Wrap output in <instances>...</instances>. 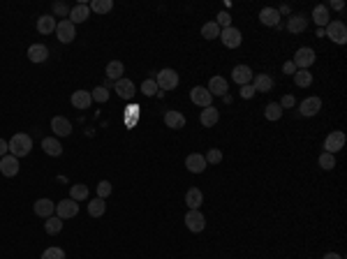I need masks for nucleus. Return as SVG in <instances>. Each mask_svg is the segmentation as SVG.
<instances>
[{
    "label": "nucleus",
    "instance_id": "50",
    "mask_svg": "<svg viewBox=\"0 0 347 259\" xmlns=\"http://www.w3.org/2000/svg\"><path fill=\"white\" fill-rule=\"evenodd\" d=\"M7 153H10V146H7L5 139H0V158H5Z\"/></svg>",
    "mask_w": 347,
    "mask_h": 259
},
{
    "label": "nucleus",
    "instance_id": "9",
    "mask_svg": "<svg viewBox=\"0 0 347 259\" xmlns=\"http://www.w3.org/2000/svg\"><path fill=\"white\" fill-rule=\"evenodd\" d=\"M190 100L195 102L197 107H201V109H206V107H211L213 95L208 93V88H204V86H195V88L190 90Z\"/></svg>",
    "mask_w": 347,
    "mask_h": 259
},
{
    "label": "nucleus",
    "instance_id": "52",
    "mask_svg": "<svg viewBox=\"0 0 347 259\" xmlns=\"http://www.w3.org/2000/svg\"><path fill=\"white\" fill-rule=\"evenodd\" d=\"M324 259H342V254H338V252H327V254H324Z\"/></svg>",
    "mask_w": 347,
    "mask_h": 259
},
{
    "label": "nucleus",
    "instance_id": "45",
    "mask_svg": "<svg viewBox=\"0 0 347 259\" xmlns=\"http://www.w3.org/2000/svg\"><path fill=\"white\" fill-rule=\"evenodd\" d=\"M109 194H111V183L109 180H100V183H97V197H100V199H106Z\"/></svg>",
    "mask_w": 347,
    "mask_h": 259
},
{
    "label": "nucleus",
    "instance_id": "46",
    "mask_svg": "<svg viewBox=\"0 0 347 259\" xmlns=\"http://www.w3.org/2000/svg\"><path fill=\"white\" fill-rule=\"evenodd\" d=\"M54 12H56L58 16H63V19H65V16H70V7H67L65 3H56V5H54Z\"/></svg>",
    "mask_w": 347,
    "mask_h": 259
},
{
    "label": "nucleus",
    "instance_id": "26",
    "mask_svg": "<svg viewBox=\"0 0 347 259\" xmlns=\"http://www.w3.org/2000/svg\"><path fill=\"white\" fill-rule=\"evenodd\" d=\"M46 58H49V49L44 44H33L28 49V60L31 63H44Z\"/></svg>",
    "mask_w": 347,
    "mask_h": 259
},
{
    "label": "nucleus",
    "instance_id": "15",
    "mask_svg": "<svg viewBox=\"0 0 347 259\" xmlns=\"http://www.w3.org/2000/svg\"><path fill=\"white\" fill-rule=\"evenodd\" d=\"M70 102H72V107H74V109L86 111L88 107L93 105V97H91V93H88V90H76V93H72Z\"/></svg>",
    "mask_w": 347,
    "mask_h": 259
},
{
    "label": "nucleus",
    "instance_id": "10",
    "mask_svg": "<svg viewBox=\"0 0 347 259\" xmlns=\"http://www.w3.org/2000/svg\"><path fill=\"white\" fill-rule=\"evenodd\" d=\"M76 213H79V204H76L74 199H63L56 204V215L61 220H70V218H74Z\"/></svg>",
    "mask_w": 347,
    "mask_h": 259
},
{
    "label": "nucleus",
    "instance_id": "8",
    "mask_svg": "<svg viewBox=\"0 0 347 259\" xmlns=\"http://www.w3.org/2000/svg\"><path fill=\"white\" fill-rule=\"evenodd\" d=\"M345 148V132H331V135L324 139V153H331V155H336L338 150H342Z\"/></svg>",
    "mask_w": 347,
    "mask_h": 259
},
{
    "label": "nucleus",
    "instance_id": "6",
    "mask_svg": "<svg viewBox=\"0 0 347 259\" xmlns=\"http://www.w3.org/2000/svg\"><path fill=\"white\" fill-rule=\"evenodd\" d=\"M220 40H222V44H225L227 49H236V46H241L243 35H241V30H238V28L229 25V28L220 30Z\"/></svg>",
    "mask_w": 347,
    "mask_h": 259
},
{
    "label": "nucleus",
    "instance_id": "30",
    "mask_svg": "<svg viewBox=\"0 0 347 259\" xmlns=\"http://www.w3.org/2000/svg\"><path fill=\"white\" fill-rule=\"evenodd\" d=\"M208 93L211 95H225L227 93V81L222 79V76H211V81H208Z\"/></svg>",
    "mask_w": 347,
    "mask_h": 259
},
{
    "label": "nucleus",
    "instance_id": "21",
    "mask_svg": "<svg viewBox=\"0 0 347 259\" xmlns=\"http://www.w3.org/2000/svg\"><path fill=\"white\" fill-rule=\"evenodd\" d=\"M218 120H220V111H218L213 105L206 107V109H204V111L199 114V123L204 125V127H213V125H216Z\"/></svg>",
    "mask_w": 347,
    "mask_h": 259
},
{
    "label": "nucleus",
    "instance_id": "12",
    "mask_svg": "<svg viewBox=\"0 0 347 259\" xmlns=\"http://www.w3.org/2000/svg\"><path fill=\"white\" fill-rule=\"evenodd\" d=\"M185 167H188V171L190 174H204V169H206V158L201 153H190L185 158Z\"/></svg>",
    "mask_w": 347,
    "mask_h": 259
},
{
    "label": "nucleus",
    "instance_id": "3",
    "mask_svg": "<svg viewBox=\"0 0 347 259\" xmlns=\"http://www.w3.org/2000/svg\"><path fill=\"white\" fill-rule=\"evenodd\" d=\"M155 84L160 90H174L178 86V74L176 70H171V67H165V70L157 72L155 76Z\"/></svg>",
    "mask_w": 347,
    "mask_h": 259
},
{
    "label": "nucleus",
    "instance_id": "17",
    "mask_svg": "<svg viewBox=\"0 0 347 259\" xmlns=\"http://www.w3.org/2000/svg\"><path fill=\"white\" fill-rule=\"evenodd\" d=\"M114 90H116L118 95H121L123 100H132V97H135V84H132L130 79H125V76L116 81V84H114Z\"/></svg>",
    "mask_w": 347,
    "mask_h": 259
},
{
    "label": "nucleus",
    "instance_id": "41",
    "mask_svg": "<svg viewBox=\"0 0 347 259\" xmlns=\"http://www.w3.org/2000/svg\"><path fill=\"white\" fill-rule=\"evenodd\" d=\"M42 259H65V250L63 248H46L42 252Z\"/></svg>",
    "mask_w": 347,
    "mask_h": 259
},
{
    "label": "nucleus",
    "instance_id": "5",
    "mask_svg": "<svg viewBox=\"0 0 347 259\" xmlns=\"http://www.w3.org/2000/svg\"><path fill=\"white\" fill-rule=\"evenodd\" d=\"M315 51L310 49V46H301V49H297V54H294V60L292 63L297 65V70H308L312 63H315Z\"/></svg>",
    "mask_w": 347,
    "mask_h": 259
},
{
    "label": "nucleus",
    "instance_id": "48",
    "mask_svg": "<svg viewBox=\"0 0 347 259\" xmlns=\"http://www.w3.org/2000/svg\"><path fill=\"white\" fill-rule=\"evenodd\" d=\"M252 95H255V88H252L250 84H248V86H241V97H243V100H250Z\"/></svg>",
    "mask_w": 347,
    "mask_h": 259
},
{
    "label": "nucleus",
    "instance_id": "27",
    "mask_svg": "<svg viewBox=\"0 0 347 259\" xmlns=\"http://www.w3.org/2000/svg\"><path fill=\"white\" fill-rule=\"evenodd\" d=\"M37 33H42V35H51V33H56V19L51 14H44L37 19Z\"/></svg>",
    "mask_w": 347,
    "mask_h": 259
},
{
    "label": "nucleus",
    "instance_id": "51",
    "mask_svg": "<svg viewBox=\"0 0 347 259\" xmlns=\"http://www.w3.org/2000/svg\"><path fill=\"white\" fill-rule=\"evenodd\" d=\"M331 7H333L336 12H340L342 7H345V3H342V0H331Z\"/></svg>",
    "mask_w": 347,
    "mask_h": 259
},
{
    "label": "nucleus",
    "instance_id": "13",
    "mask_svg": "<svg viewBox=\"0 0 347 259\" xmlns=\"http://www.w3.org/2000/svg\"><path fill=\"white\" fill-rule=\"evenodd\" d=\"M0 174L12 178V176L19 174V158L14 155H5V158H0Z\"/></svg>",
    "mask_w": 347,
    "mask_h": 259
},
{
    "label": "nucleus",
    "instance_id": "19",
    "mask_svg": "<svg viewBox=\"0 0 347 259\" xmlns=\"http://www.w3.org/2000/svg\"><path fill=\"white\" fill-rule=\"evenodd\" d=\"M185 204L190 211H199V206L204 204V192L199 188H190L185 192Z\"/></svg>",
    "mask_w": 347,
    "mask_h": 259
},
{
    "label": "nucleus",
    "instance_id": "32",
    "mask_svg": "<svg viewBox=\"0 0 347 259\" xmlns=\"http://www.w3.org/2000/svg\"><path fill=\"white\" fill-rule=\"evenodd\" d=\"M88 10L95 12V14H106V12L114 10V0H93Z\"/></svg>",
    "mask_w": 347,
    "mask_h": 259
},
{
    "label": "nucleus",
    "instance_id": "37",
    "mask_svg": "<svg viewBox=\"0 0 347 259\" xmlns=\"http://www.w3.org/2000/svg\"><path fill=\"white\" fill-rule=\"evenodd\" d=\"M294 84H297L299 88H308V86L312 84L310 70H297V72H294Z\"/></svg>",
    "mask_w": 347,
    "mask_h": 259
},
{
    "label": "nucleus",
    "instance_id": "49",
    "mask_svg": "<svg viewBox=\"0 0 347 259\" xmlns=\"http://www.w3.org/2000/svg\"><path fill=\"white\" fill-rule=\"evenodd\" d=\"M282 72H285V74H292V76H294V72H297V65H294L292 60H287V63L282 65Z\"/></svg>",
    "mask_w": 347,
    "mask_h": 259
},
{
    "label": "nucleus",
    "instance_id": "39",
    "mask_svg": "<svg viewBox=\"0 0 347 259\" xmlns=\"http://www.w3.org/2000/svg\"><path fill=\"white\" fill-rule=\"evenodd\" d=\"M319 167H322V169H327V171H331L333 167H336V155L322 153V155H319Z\"/></svg>",
    "mask_w": 347,
    "mask_h": 259
},
{
    "label": "nucleus",
    "instance_id": "11",
    "mask_svg": "<svg viewBox=\"0 0 347 259\" xmlns=\"http://www.w3.org/2000/svg\"><path fill=\"white\" fill-rule=\"evenodd\" d=\"M319 109H322V100H319L317 95H310V97H306V100L301 102V107H299L301 116H306V118H310V116H317V114H319Z\"/></svg>",
    "mask_w": 347,
    "mask_h": 259
},
{
    "label": "nucleus",
    "instance_id": "22",
    "mask_svg": "<svg viewBox=\"0 0 347 259\" xmlns=\"http://www.w3.org/2000/svg\"><path fill=\"white\" fill-rule=\"evenodd\" d=\"M250 86L255 88V93H269L273 88V79L269 74H255Z\"/></svg>",
    "mask_w": 347,
    "mask_h": 259
},
{
    "label": "nucleus",
    "instance_id": "28",
    "mask_svg": "<svg viewBox=\"0 0 347 259\" xmlns=\"http://www.w3.org/2000/svg\"><path fill=\"white\" fill-rule=\"evenodd\" d=\"M306 25H308V19L303 14H294V16H289V21H287V30H289V33H303Z\"/></svg>",
    "mask_w": 347,
    "mask_h": 259
},
{
    "label": "nucleus",
    "instance_id": "16",
    "mask_svg": "<svg viewBox=\"0 0 347 259\" xmlns=\"http://www.w3.org/2000/svg\"><path fill=\"white\" fill-rule=\"evenodd\" d=\"M252 70L250 67H248V65H236V67H234V70H231V79L236 81L238 86H248L252 81Z\"/></svg>",
    "mask_w": 347,
    "mask_h": 259
},
{
    "label": "nucleus",
    "instance_id": "42",
    "mask_svg": "<svg viewBox=\"0 0 347 259\" xmlns=\"http://www.w3.org/2000/svg\"><path fill=\"white\" fill-rule=\"evenodd\" d=\"M204 158H206V165H220L222 162V150L220 148H211Z\"/></svg>",
    "mask_w": 347,
    "mask_h": 259
},
{
    "label": "nucleus",
    "instance_id": "18",
    "mask_svg": "<svg viewBox=\"0 0 347 259\" xmlns=\"http://www.w3.org/2000/svg\"><path fill=\"white\" fill-rule=\"evenodd\" d=\"M91 16V10H88V5L86 3H79V5H74V7H70V16L67 19L72 21V23H84L86 19Z\"/></svg>",
    "mask_w": 347,
    "mask_h": 259
},
{
    "label": "nucleus",
    "instance_id": "40",
    "mask_svg": "<svg viewBox=\"0 0 347 259\" xmlns=\"http://www.w3.org/2000/svg\"><path fill=\"white\" fill-rule=\"evenodd\" d=\"M157 90H160V88H157L155 79H146L144 84H141V93L146 95V97H153V95H155Z\"/></svg>",
    "mask_w": 347,
    "mask_h": 259
},
{
    "label": "nucleus",
    "instance_id": "33",
    "mask_svg": "<svg viewBox=\"0 0 347 259\" xmlns=\"http://www.w3.org/2000/svg\"><path fill=\"white\" fill-rule=\"evenodd\" d=\"M201 37L204 40H218L220 37V28H218L216 21H208V23L201 25Z\"/></svg>",
    "mask_w": 347,
    "mask_h": 259
},
{
    "label": "nucleus",
    "instance_id": "36",
    "mask_svg": "<svg viewBox=\"0 0 347 259\" xmlns=\"http://www.w3.org/2000/svg\"><path fill=\"white\" fill-rule=\"evenodd\" d=\"M44 231L46 234H58V231H63V220L58 218V215H51V218H46V222H44Z\"/></svg>",
    "mask_w": 347,
    "mask_h": 259
},
{
    "label": "nucleus",
    "instance_id": "38",
    "mask_svg": "<svg viewBox=\"0 0 347 259\" xmlns=\"http://www.w3.org/2000/svg\"><path fill=\"white\" fill-rule=\"evenodd\" d=\"M264 116H266V120H280L282 107L278 105V102H271V105H266V109H264Z\"/></svg>",
    "mask_w": 347,
    "mask_h": 259
},
{
    "label": "nucleus",
    "instance_id": "2",
    "mask_svg": "<svg viewBox=\"0 0 347 259\" xmlns=\"http://www.w3.org/2000/svg\"><path fill=\"white\" fill-rule=\"evenodd\" d=\"M56 37H58L63 44H70V42H74V37H76V25L72 23L70 19H61L58 23H56Z\"/></svg>",
    "mask_w": 347,
    "mask_h": 259
},
{
    "label": "nucleus",
    "instance_id": "7",
    "mask_svg": "<svg viewBox=\"0 0 347 259\" xmlns=\"http://www.w3.org/2000/svg\"><path fill=\"white\" fill-rule=\"evenodd\" d=\"M185 227L192 231V234L204 231V227H206V218H204V213H201V211H188L185 213Z\"/></svg>",
    "mask_w": 347,
    "mask_h": 259
},
{
    "label": "nucleus",
    "instance_id": "4",
    "mask_svg": "<svg viewBox=\"0 0 347 259\" xmlns=\"http://www.w3.org/2000/svg\"><path fill=\"white\" fill-rule=\"evenodd\" d=\"M324 35L336 44H345L347 42V28L342 21H329V25L324 28Z\"/></svg>",
    "mask_w": 347,
    "mask_h": 259
},
{
    "label": "nucleus",
    "instance_id": "24",
    "mask_svg": "<svg viewBox=\"0 0 347 259\" xmlns=\"http://www.w3.org/2000/svg\"><path fill=\"white\" fill-rule=\"evenodd\" d=\"M42 148H44V153L51 155V158H61L63 155V146L56 137H46V139H42Z\"/></svg>",
    "mask_w": 347,
    "mask_h": 259
},
{
    "label": "nucleus",
    "instance_id": "44",
    "mask_svg": "<svg viewBox=\"0 0 347 259\" xmlns=\"http://www.w3.org/2000/svg\"><path fill=\"white\" fill-rule=\"evenodd\" d=\"M91 97H93L95 102H106V100H109V90H106L104 86H100V88H95V90L91 93Z\"/></svg>",
    "mask_w": 347,
    "mask_h": 259
},
{
    "label": "nucleus",
    "instance_id": "47",
    "mask_svg": "<svg viewBox=\"0 0 347 259\" xmlns=\"http://www.w3.org/2000/svg\"><path fill=\"white\" fill-rule=\"evenodd\" d=\"M294 105H297V102H294V95H285V97L280 100V107H282V109H292Z\"/></svg>",
    "mask_w": 347,
    "mask_h": 259
},
{
    "label": "nucleus",
    "instance_id": "31",
    "mask_svg": "<svg viewBox=\"0 0 347 259\" xmlns=\"http://www.w3.org/2000/svg\"><path fill=\"white\" fill-rule=\"evenodd\" d=\"M123 72H125V67H123L121 60H111V63L106 65V76H109V79H114V81L123 79Z\"/></svg>",
    "mask_w": 347,
    "mask_h": 259
},
{
    "label": "nucleus",
    "instance_id": "53",
    "mask_svg": "<svg viewBox=\"0 0 347 259\" xmlns=\"http://www.w3.org/2000/svg\"><path fill=\"white\" fill-rule=\"evenodd\" d=\"M278 12H280V14H289V7H287V5H282Z\"/></svg>",
    "mask_w": 347,
    "mask_h": 259
},
{
    "label": "nucleus",
    "instance_id": "35",
    "mask_svg": "<svg viewBox=\"0 0 347 259\" xmlns=\"http://www.w3.org/2000/svg\"><path fill=\"white\" fill-rule=\"evenodd\" d=\"M70 199H74V201H84V199H88V185H84V183H74L70 188Z\"/></svg>",
    "mask_w": 347,
    "mask_h": 259
},
{
    "label": "nucleus",
    "instance_id": "43",
    "mask_svg": "<svg viewBox=\"0 0 347 259\" xmlns=\"http://www.w3.org/2000/svg\"><path fill=\"white\" fill-rule=\"evenodd\" d=\"M216 23H218V28H220V30L229 28V25H231V16H229V12H218Z\"/></svg>",
    "mask_w": 347,
    "mask_h": 259
},
{
    "label": "nucleus",
    "instance_id": "29",
    "mask_svg": "<svg viewBox=\"0 0 347 259\" xmlns=\"http://www.w3.org/2000/svg\"><path fill=\"white\" fill-rule=\"evenodd\" d=\"M312 19H315V23L319 25V28H327L329 25V7L327 5H317L315 10H312Z\"/></svg>",
    "mask_w": 347,
    "mask_h": 259
},
{
    "label": "nucleus",
    "instance_id": "34",
    "mask_svg": "<svg viewBox=\"0 0 347 259\" xmlns=\"http://www.w3.org/2000/svg\"><path fill=\"white\" fill-rule=\"evenodd\" d=\"M104 211H106V204H104V199H100V197H95V199L88 204V215H91V218H102Z\"/></svg>",
    "mask_w": 347,
    "mask_h": 259
},
{
    "label": "nucleus",
    "instance_id": "20",
    "mask_svg": "<svg viewBox=\"0 0 347 259\" xmlns=\"http://www.w3.org/2000/svg\"><path fill=\"white\" fill-rule=\"evenodd\" d=\"M33 211H35V215H40V218H51V215L56 213V204L51 199H37L35 204H33Z\"/></svg>",
    "mask_w": 347,
    "mask_h": 259
},
{
    "label": "nucleus",
    "instance_id": "1",
    "mask_svg": "<svg viewBox=\"0 0 347 259\" xmlns=\"http://www.w3.org/2000/svg\"><path fill=\"white\" fill-rule=\"evenodd\" d=\"M7 146H10V155H14V158H25L33 148V139L28 135H14L7 141Z\"/></svg>",
    "mask_w": 347,
    "mask_h": 259
},
{
    "label": "nucleus",
    "instance_id": "23",
    "mask_svg": "<svg viewBox=\"0 0 347 259\" xmlns=\"http://www.w3.org/2000/svg\"><path fill=\"white\" fill-rule=\"evenodd\" d=\"M259 21H262L264 25H280V12L276 10V7H264L262 12H259Z\"/></svg>",
    "mask_w": 347,
    "mask_h": 259
},
{
    "label": "nucleus",
    "instance_id": "25",
    "mask_svg": "<svg viewBox=\"0 0 347 259\" xmlns=\"http://www.w3.org/2000/svg\"><path fill=\"white\" fill-rule=\"evenodd\" d=\"M165 123H167V127H171V130H183L185 127V116H183L181 111H167Z\"/></svg>",
    "mask_w": 347,
    "mask_h": 259
},
{
    "label": "nucleus",
    "instance_id": "14",
    "mask_svg": "<svg viewBox=\"0 0 347 259\" xmlns=\"http://www.w3.org/2000/svg\"><path fill=\"white\" fill-rule=\"evenodd\" d=\"M51 130H54V137H70L72 135V123L63 116H54L51 118Z\"/></svg>",
    "mask_w": 347,
    "mask_h": 259
}]
</instances>
